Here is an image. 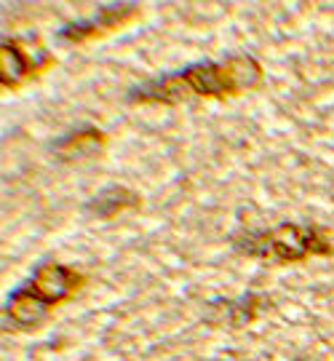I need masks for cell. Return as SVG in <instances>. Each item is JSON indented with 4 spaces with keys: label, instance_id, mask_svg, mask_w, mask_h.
Wrapping results in <instances>:
<instances>
[{
    "label": "cell",
    "instance_id": "5",
    "mask_svg": "<svg viewBox=\"0 0 334 361\" xmlns=\"http://www.w3.org/2000/svg\"><path fill=\"white\" fill-rule=\"evenodd\" d=\"M140 8H142L140 3H129V0L102 3V6H97L94 16H89V19H75V22L62 27L56 32V38L62 40V43H73V46L94 38H102L107 32H116L123 25L134 22L140 16Z\"/></svg>",
    "mask_w": 334,
    "mask_h": 361
},
{
    "label": "cell",
    "instance_id": "1",
    "mask_svg": "<svg viewBox=\"0 0 334 361\" xmlns=\"http://www.w3.org/2000/svg\"><path fill=\"white\" fill-rule=\"evenodd\" d=\"M265 70L252 54L201 59L158 78H147L126 91L129 104H180L187 99H230L257 89Z\"/></svg>",
    "mask_w": 334,
    "mask_h": 361
},
{
    "label": "cell",
    "instance_id": "4",
    "mask_svg": "<svg viewBox=\"0 0 334 361\" xmlns=\"http://www.w3.org/2000/svg\"><path fill=\"white\" fill-rule=\"evenodd\" d=\"M273 308V297L268 292H246L241 297H214L206 300L201 308V322L214 329H246Z\"/></svg>",
    "mask_w": 334,
    "mask_h": 361
},
{
    "label": "cell",
    "instance_id": "6",
    "mask_svg": "<svg viewBox=\"0 0 334 361\" xmlns=\"http://www.w3.org/2000/svg\"><path fill=\"white\" fill-rule=\"evenodd\" d=\"M51 65L54 59L49 54L32 56L30 51H25L22 40L3 38V46H0V83H3V89H22L27 80H32L38 73H43Z\"/></svg>",
    "mask_w": 334,
    "mask_h": 361
},
{
    "label": "cell",
    "instance_id": "7",
    "mask_svg": "<svg viewBox=\"0 0 334 361\" xmlns=\"http://www.w3.org/2000/svg\"><path fill=\"white\" fill-rule=\"evenodd\" d=\"M104 147H107V134L97 126H78L49 145L51 155L59 161H86L99 155Z\"/></svg>",
    "mask_w": 334,
    "mask_h": 361
},
{
    "label": "cell",
    "instance_id": "2",
    "mask_svg": "<svg viewBox=\"0 0 334 361\" xmlns=\"http://www.w3.org/2000/svg\"><path fill=\"white\" fill-rule=\"evenodd\" d=\"M86 286V276L62 262H38L25 284L8 292L3 302V329L6 332H38L49 322L51 310L67 302Z\"/></svg>",
    "mask_w": 334,
    "mask_h": 361
},
{
    "label": "cell",
    "instance_id": "8",
    "mask_svg": "<svg viewBox=\"0 0 334 361\" xmlns=\"http://www.w3.org/2000/svg\"><path fill=\"white\" fill-rule=\"evenodd\" d=\"M137 207H140V193L120 185V182H113V185H104L102 190H97L83 204V214H89L91 219H113L120 212H129Z\"/></svg>",
    "mask_w": 334,
    "mask_h": 361
},
{
    "label": "cell",
    "instance_id": "3",
    "mask_svg": "<svg viewBox=\"0 0 334 361\" xmlns=\"http://www.w3.org/2000/svg\"><path fill=\"white\" fill-rule=\"evenodd\" d=\"M238 255L273 265H295L310 257H329L334 252L329 233L313 222H281L276 228H244L230 235Z\"/></svg>",
    "mask_w": 334,
    "mask_h": 361
}]
</instances>
